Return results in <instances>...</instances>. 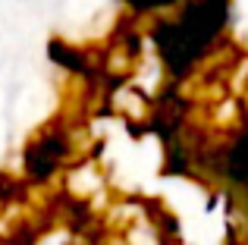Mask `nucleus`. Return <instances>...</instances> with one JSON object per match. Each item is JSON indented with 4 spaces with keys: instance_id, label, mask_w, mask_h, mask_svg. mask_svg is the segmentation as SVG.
<instances>
[{
    "instance_id": "nucleus-1",
    "label": "nucleus",
    "mask_w": 248,
    "mask_h": 245,
    "mask_svg": "<svg viewBox=\"0 0 248 245\" xmlns=\"http://www.w3.org/2000/svg\"><path fill=\"white\" fill-rule=\"evenodd\" d=\"M230 0H188L173 19H157L151 25V41L157 44L167 69L176 82H182L195 69L201 57L217 44L226 29Z\"/></svg>"
},
{
    "instance_id": "nucleus-2",
    "label": "nucleus",
    "mask_w": 248,
    "mask_h": 245,
    "mask_svg": "<svg viewBox=\"0 0 248 245\" xmlns=\"http://www.w3.org/2000/svg\"><path fill=\"white\" fill-rule=\"evenodd\" d=\"M69 157V129L63 126V120H54L25 145V173L35 183H44L47 176H54V170Z\"/></svg>"
},
{
    "instance_id": "nucleus-3",
    "label": "nucleus",
    "mask_w": 248,
    "mask_h": 245,
    "mask_svg": "<svg viewBox=\"0 0 248 245\" xmlns=\"http://www.w3.org/2000/svg\"><path fill=\"white\" fill-rule=\"evenodd\" d=\"M220 157H223V173L226 176H230L232 183L248 185V126L223 148Z\"/></svg>"
},
{
    "instance_id": "nucleus-4",
    "label": "nucleus",
    "mask_w": 248,
    "mask_h": 245,
    "mask_svg": "<svg viewBox=\"0 0 248 245\" xmlns=\"http://www.w3.org/2000/svg\"><path fill=\"white\" fill-rule=\"evenodd\" d=\"M22 189H25V185L19 183V179H13V176H6V173H0V204L22 198Z\"/></svg>"
},
{
    "instance_id": "nucleus-5",
    "label": "nucleus",
    "mask_w": 248,
    "mask_h": 245,
    "mask_svg": "<svg viewBox=\"0 0 248 245\" xmlns=\"http://www.w3.org/2000/svg\"><path fill=\"white\" fill-rule=\"evenodd\" d=\"M126 6H132L135 13H148V10H164V6H173L179 0H123Z\"/></svg>"
}]
</instances>
